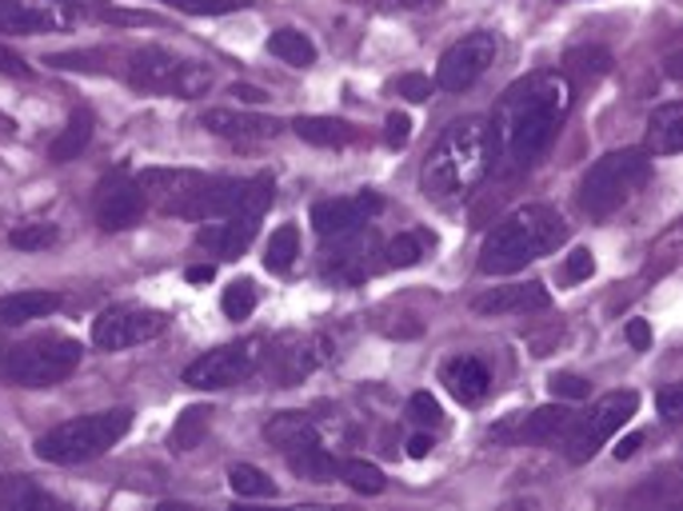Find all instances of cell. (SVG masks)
<instances>
[{
    "label": "cell",
    "instance_id": "44",
    "mask_svg": "<svg viewBox=\"0 0 683 511\" xmlns=\"http://www.w3.org/2000/svg\"><path fill=\"white\" fill-rule=\"evenodd\" d=\"M376 12H420V9H436L439 0H360Z\"/></svg>",
    "mask_w": 683,
    "mask_h": 511
},
{
    "label": "cell",
    "instance_id": "52",
    "mask_svg": "<svg viewBox=\"0 0 683 511\" xmlns=\"http://www.w3.org/2000/svg\"><path fill=\"white\" fill-rule=\"evenodd\" d=\"M0 360H4V348H0Z\"/></svg>",
    "mask_w": 683,
    "mask_h": 511
},
{
    "label": "cell",
    "instance_id": "10",
    "mask_svg": "<svg viewBox=\"0 0 683 511\" xmlns=\"http://www.w3.org/2000/svg\"><path fill=\"white\" fill-rule=\"evenodd\" d=\"M273 197H276L273 177H253V192H248V200H245L240 212L225 217V224H220V228H200V232H196L200 248H212V252L228 255V260L245 255L248 244L256 240V232H260V217L273 208Z\"/></svg>",
    "mask_w": 683,
    "mask_h": 511
},
{
    "label": "cell",
    "instance_id": "3",
    "mask_svg": "<svg viewBox=\"0 0 683 511\" xmlns=\"http://www.w3.org/2000/svg\"><path fill=\"white\" fill-rule=\"evenodd\" d=\"M567 240V224L556 208L524 204L499 220L479 248V272L512 275L519 268L536 264L540 255H552Z\"/></svg>",
    "mask_w": 683,
    "mask_h": 511
},
{
    "label": "cell",
    "instance_id": "28",
    "mask_svg": "<svg viewBox=\"0 0 683 511\" xmlns=\"http://www.w3.org/2000/svg\"><path fill=\"white\" fill-rule=\"evenodd\" d=\"M92 128H97V117H92V109H77L69 117V124H65V132H60L57 140H52L49 157L52 164H69V160H77L80 152L88 148V140H92Z\"/></svg>",
    "mask_w": 683,
    "mask_h": 511
},
{
    "label": "cell",
    "instance_id": "21",
    "mask_svg": "<svg viewBox=\"0 0 683 511\" xmlns=\"http://www.w3.org/2000/svg\"><path fill=\"white\" fill-rule=\"evenodd\" d=\"M552 304V295L540 280H527V284H508V288H492V292L476 295L472 308L479 315H527V312H544Z\"/></svg>",
    "mask_w": 683,
    "mask_h": 511
},
{
    "label": "cell",
    "instance_id": "1",
    "mask_svg": "<svg viewBox=\"0 0 683 511\" xmlns=\"http://www.w3.org/2000/svg\"><path fill=\"white\" fill-rule=\"evenodd\" d=\"M567 112H572V80L564 72H532L516 80L492 117L504 160L512 168H527L544 157Z\"/></svg>",
    "mask_w": 683,
    "mask_h": 511
},
{
    "label": "cell",
    "instance_id": "34",
    "mask_svg": "<svg viewBox=\"0 0 683 511\" xmlns=\"http://www.w3.org/2000/svg\"><path fill=\"white\" fill-rule=\"evenodd\" d=\"M228 488L245 500H264V495H276V483L268 480V472H260L256 463H232L228 468Z\"/></svg>",
    "mask_w": 683,
    "mask_h": 511
},
{
    "label": "cell",
    "instance_id": "46",
    "mask_svg": "<svg viewBox=\"0 0 683 511\" xmlns=\"http://www.w3.org/2000/svg\"><path fill=\"white\" fill-rule=\"evenodd\" d=\"M624 335L635 352H647V348H652V324H647V320H627Z\"/></svg>",
    "mask_w": 683,
    "mask_h": 511
},
{
    "label": "cell",
    "instance_id": "2",
    "mask_svg": "<svg viewBox=\"0 0 683 511\" xmlns=\"http://www.w3.org/2000/svg\"><path fill=\"white\" fill-rule=\"evenodd\" d=\"M499 160V140L488 117H464L444 128L424 160L420 188L432 200H459L484 184Z\"/></svg>",
    "mask_w": 683,
    "mask_h": 511
},
{
    "label": "cell",
    "instance_id": "30",
    "mask_svg": "<svg viewBox=\"0 0 683 511\" xmlns=\"http://www.w3.org/2000/svg\"><path fill=\"white\" fill-rule=\"evenodd\" d=\"M268 52H273L276 60H284V64H296V69H308L316 60V44L296 29H276L273 37H268Z\"/></svg>",
    "mask_w": 683,
    "mask_h": 511
},
{
    "label": "cell",
    "instance_id": "39",
    "mask_svg": "<svg viewBox=\"0 0 683 511\" xmlns=\"http://www.w3.org/2000/svg\"><path fill=\"white\" fill-rule=\"evenodd\" d=\"M408 420L420 423V428H439V423H444V412H439L436 395H428V392L412 395V400H408Z\"/></svg>",
    "mask_w": 683,
    "mask_h": 511
},
{
    "label": "cell",
    "instance_id": "50",
    "mask_svg": "<svg viewBox=\"0 0 683 511\" xmlns=\"http://www.w3.org/2000/svg\"><path fill=\"white\" fill-rule=\"evenodd\" d=\"M640 443H644V432H632L627 440H620V448H615V460H632Z\"/></svg>",
    "mask_w": 683,
    "mask_h": 511
},
{
    "label": "cell",
    "instance_id": "47",
    "mask_svg": "<svg viewBox=\"0 0 683 511\" xmlns=\"http://www.w3.org/2000/svg\"><path fill=\"white\" fill-rule=\"evenodd\" d=\"M0 77H32V69L17 57V52L0 44Z\"/></svg>",
    "mask_w": 683,
    "mask_h": 511
},
{
    "label": "cell",
    "instance_id": "6",
    "mask_svg": "<svg viewBox=\"0 0 683 511\" xmlns=\"http://www.w3.org/2000/svg\"><path fill=\"white\" fill-rule=\"evenodd\" d=\"M128 84L137 92L176 100H200L212 92L216 72L200 60L172 57L168 49H140L128 57Z\"/></svg>",
    "mask_w": 683,
    "mask_h": 511
},
{
    "label": "cell",
    "instance_id": "49",
    "mask_svg": "<svg viewBox=\"0 0 683 511\" xmlns=\"http://www.w3.org/2000/svg\"><path fill=\"white\" fill-rule=\"evenodd\" d=\"M188 284H208V280H216V264H192L185 272Z\"/></svg>",
    "mask_w": 683,
    "mask_h": 511
},
{
    "label": "cell",
    "instance_id": "16",
    "mask_svg": "<svg viewBox=\"0 0 683 511\" xmlns=\"http://www.w3.org/2000/svg\"><path fill=\"white\" fill-rule=\"evenodd\" d=\"M80 12L69 0H0V32L37 37V32H65L77 24Z\"/></svg>",
    "mask_w": 683,
    "mask_h": 511
},
{
    "label": "cell",
    "instance_id": "17",
    "mask_svg": "<svg viewBox=\"0 0 683 511\" xmlns=\"http://www.w3.org/2000/svg\"><path fill=\"white\" fill-rule=\"evenodd\" d=\"M384 208V200L376 192H356V197H336V200H320L313 204V228L324 240L344 237V232H356V228L368 224L376 212Z\"/></svg>",
    "mask_w": 683,
    "mask_h": 511
},
{
    "label": "cell",
    "instance_id": "24",
    "mask_svg": "<svg viewBox=\"0 0 683 511\" xmlns=\"http://www.w3.org/2000/svg\"><path fill=\"white\" fill-rule=\"evenodd\" d=\"M293 132L304 144H316V148H352L364 140L360 128L348 124V120H340V117H296Z\"/></svg>",
    "mask_w": 683,
    "mask_h": 511
},
{
    "label": "cell",
    "instance_id": "29",
    "mask_svg": "<svg viewBox=\"0 0 683 511\" xmlns=\"http://www.w3.org/2000/svg\"><path fill=\"white\" fill-rule=\"evenodd\" d=\"M208 423H212V408H208V403H192V408H185L180 420L172 423V435H168L172 452H192L196 443L205 440Z\"/></svg>",
    "mask_w": 683,
    "mask_h": 511
},
{
    "label": "cell",
    "instance_id": "51",
    "mask_svg": "<svg viewBox=\"0 0 683 511\" xmlns=\"http://www.w3.org/2000/svg\"><path fill=\"white\" fill-rule=\"evenodd\" d=\"M232 97L248 100V104H264V100H268V92L253 89V84H236V89H232Z\"/></svg>",
    "mask_w": 683,
    "mask_h": 511
},
{
    "label": "cell",
    "instance_id": "8",
    "mask_svg": "<svg viewBox=\"0 0 683 511\" xmlns=\"http://www.w3.org/2000/svg\"><path fill=\"white\" fill-rule=\"evenodd\" d=\"M640 412V395L635 392H607L600 395L587 412L572 415L564 432V448H567V460L572 463H587L592 455L612 440L620 428H624L632 415Z\"/></svg>",
    "mask_w": 683,
    "mask_h": 511
},
{
    "label": "cell",
    "instance_id": "4",
    "mask_svg": "<svg viewBox=\"0 0 683 511\" xmlns=\"http://www.w3.org/2000/svg\"><path fill=\"white\" fill-rule=\"evenodd\" d=\"M132 432V412L128 408H108V412H88L77 420L57 423L52 432L37 440V460L57 463V468H72V463H88L105 455L108 448H117L125 435Z\"/></svg>",
    "mask_w": 683,
    "mask_h": 511
},
{
    "label": "cell",
    "instance_id": "11",
    "mask_svg": "<svg viewBox=\"0 0 683 511\" xmlns=\"http://www.w3.org/2000/svg\"><path fill=\"white\" fill-rule=\"evenodd\" d=\"M168 315L160 308H145V304H112L92 320V344L100 352H125V348L148 344L165 335Z\"/></svg>",
    "mask_w": 683,
    "mask_h": 511
},
{
    "label": "cell",
    "instance_id": "19",
    "mask_svg": "<svg viewBox=\"0 0 683 511\" xmlns=\"http://www.w3.org/2000/svg\"><path fill=\"white\" fill-rule=\"evenodd\" d=\"M567 408L560 403H547V408H536L532 415H516V420H504L492 428V440H519V443H547L556 440V435L567 432V423H572Z\"/></svg>",
    "mask_w": 683,
    "mask_h": 511
},
{
    "label": "cell",
    "instance_id": "18",
    "mask_svg": "<svg viewBox=\"0 0 683 511\" xmlns=\"http://www.w3.org/2000/svg\"><path fill=\"white\" fill-rule=\"evenodd\" d=\"M200 124L212 132V137L228 140V144H260V140H273L280 132V120L276 117H256V112H236V109H208L200 117Z\"/></svg>",
    "mask_w": 683,
    "mask_h": 511
},
{
    "label": "cell",
    "instance_id": "36",
    "mask_svg": "<svg viewBox=\"0 0 683 511\" xmlns=\"http://www.w3.org/2000/svg\"><path fill=\"white\" fill-rule=\"evenodd\" d=\"M256 300H260V295H256L253 280H236V284L220 295V308H225L228 320H248V315L256 312Z\"/></svg>",
    "mask_w": 683,
    "mask_h": 511
},
{
    "label": "cell",
    "instance_id": "37",
    "mask_svg": "<svg viewBox=\"0 0 683 511\" xmlns=\"http://www.w3.org/2000/svg\"><path fill=\"white\" fill-rule=\"evenodd\" d=\"M60 240L57 224H20L9 232V244L20 252H40V248H52Z\"/></svg>",
    "mask_w": 683,
    "mask_h": 511
},
{
    "label": "cell",
    "instance_id": "23",
    "mask_svg": "<svg viewBox=\"0 0 683 511\" xmlns=\"http://www.w3.org/2000/svg\"><path fill=\"white\" fill-rule=\"evenodd\" d=\"M60 292H40V288H24V292L0 295V324L20 328L29 320H44V315L60 312Z\"/></svg>",
    "mask_w": 683,
    "mask_h": 511
},
{
    "label": "cell",
    "instance_id": "7",
    "mask_svg": "<svg viewBox=\"0 0 683 511\" xmlns=\"http://www.w3.org/2000/svg\"><path fill=\"white\" fill-rule=\"evenodd\" d=\"M80 355H85V348L69 335H37V340H24L12 352H4L0 372L17 388H52L77 372Z\"/></svg>",
    "mask_w": 683,
    "mask_h": 511
},
{
    "label": "cell",
    "instance_id": "41",
    "mask_svg": "<svg viewBox=\"0 0 683 511\" xmlns=\"http://www.w3.org/2000/svg\"><path fill=\"white\" fill-rule=\"evenodd\" d=\"M396 92H400L404 100H412V104H424V100L436 92V84H432L428 77H420V72H408V77L396 80Z\"/></svg>",
    "mask_w": 683,
    "mask_h": 511
},
{
    "label": "cell",
    "instance_id": "25",
    "mask_svg": "<svg viewBox=\"0 0 683 511\" xmlns=\"http://www.w3.org/2000/svg\"><path fill=\"white\" fill-rule=\"evenodd\" d=\"M264 440L273 443L276 452H293V448H300V443L320 440V432H316L313 415H304V412H276L273 420L264 423Z\"/></svg>",
    "mask_w": 683,
    "mask_h": 511
},
{
    "label": "cell",
    "instance_id": "15",
    "mask_svg": "<svg viewBox=\"0 0 683 511\" xmlns=\"http://www.w3.org/2000/svg\"><path fill=\"white\" fill-rule=\"evenodd\" d=\"M205 172H192V168H145L137 177L145 200L165 212V217H185L192 212L200 188H205Z\"/></svg>",
    "mask_w": 683,
    "mask_h": 511
},
{
    "label": "cell",
    "instance_id": "13",
    "mask_svg": "<svg viewBox=\"0 0 683 511\" xmlns=\"http://www.w3.org/2000/svg\"><path fill=\"white\" fill-rule=\"evenodd\" d=\"M324 360H328V340L324 335H280L276 344H264L260 368L280 388H293L304 375H313Z\"/></svg>",
    "mask_w": 683,
    "mask_h": 511
},
{
    "label": "cell",
    "instance_id": "9",
    "mask_svg": "<svg viewBox=\"0 0 683 511\" xmlns=\"http://www.w3.org/2000/svg\"><path fill=\"white\" fill-rule=\"evenodd\" d=\"M260 360H264V340L260 335H245L236 344H220L200 355V360H192L185 368V383L196 388V392H220V388L245 383L248 375L260 372Z\"/></svg>",
    "mask_w": 683,
    "mask_h": 511
},
{
    "label": "cell",
    "instance_id": "35",
    "mask_svg": "<svg viewBox=\"0 0 683 511\" xmlns=\"http://www.w3.org/2000/svg\"><path fill=\"white\" fill-rule=\"evenodd\" d=\"M340 480L348 483L352 492H360V495H380L384 492V472L376 468V463H368V460H348V463H340Z\"/></svg>",
    "mask_w": 683,
    "mask_h": 511
},
{
    "label": "cell",
    "instance_id": "32",
    "mask_svg": "<svg viewBox=\"0 0 683 511\" xmlns=\"http://www.w3.org/2000/svg\"><path fill=\"white\" fill-rule=\"evenodd\" d=\"M432 248V237L428 232H400V237H392L384 244V264L388 268H416L428 255Z\"/></svg>",
    "mask_w": 683,
    "mask_h": 511
},
{
    "label": "cell",
    "instance_id": "42",
    "mask_svg": "<svg viewBox=\"0 0 683 511\" xmlns=\"http://www.w3.org/2000/svg\"><path fill=\"white\" fill-rule=\"evenodd\" d=\"M564 275L567 280H592V275H596V255H592V248H576V252L567 255Z\"/></svg>",
    "mask_w": 683,
    "mask_h": 511
},
{
    "label": "cell",
    "instance_id": "20",
    "mask_svg": "<svg viewBox=\"0 0 683 511\" xmlns=\"http://www.w3.org/2000/svg\"><path fill=\"white\" fill-rule=\"evenodd\" d=\"M368 255H372V237H364V228L333 237V248L324 252V275L328 280H344V284H356V280H364L372 272Z\"/></svg>",
    "mask_w": 683,
    "mask_h": 511
},
{
    "label": "cell",
    "instance_id": "26",
    "mask_svg": "<svg viewBox=\"0 0 683 511\" xmlns=\"http://www.w3.org/2000/svg\"><path fill=\"white\" fill-rule=\"evenodd\" d=\"M647 148L655 157H675L683 148V104L672 100V104H660L647 120Z\"/></svg>",
    "mask_w": 683,
    "mask_h": 511
},
{
    "label": "cell",
    "instance_id": "33",
    "mask_svg": "<svg viewBox=\"0 0 683 511\" xmlns=\"http://www.w3.org/2000/svg\"><path fill=\"white\" fill-rule=\"evenodd\" d=\"M612 69V52L587 44V49H567L564 57V77L572 80H600L604 72Z\"/></svg>",
    "mask_w": 683,
    "mask_h": 511
},
{
    "label": "cell",
    "instance_id": "14",
    "mask_svg": "<svg viewBox=\"0 0 683 511\" xmlns=\"http://www.w3.org/2000/svg\"><path fill=\"white\" fill-rule=\"evenodd\" d=\"M92 208H97V224L105 228V232H128V228L140 224L148 200H145V192H140L137 177H128L125 168H112V172L97 184Z\"/></svg>",
    "mask_w": 683,
    "mask_h": 511
},
{
    "label": "cell",
    "instance_id": "27",
    "mask_svg": "<svg viewBox=\"0 0 683 511\" xmlns=\"http://www.w3.org/2000/svg\"><path fill=\"white\" fill-rule=\"evenodd\" d=\"M284 460H288V468H293L296 475H304V480L328 483L333 475H340V460H336L320 440L300 443V448H293V452H284Z\"/></svg>",
    "mask_w": 683,
    "mask_h": 511
},
{
    "label": "cell",
    "instance_id": "43",
    "mask_svg": "<svg viewBox=\"0 0 683 511\" xmlns=\"http://www.w3.org/2000/svg\"><path fill=\"white\" fill-rule=\"evenodd\" d=\"M384 140H388L392 148H404L412 140V117L408 112H392L388 120H384Z\"/></svg>",
    "mask_w": 683,
    "mask_h": 511
},
{
    "label": "cell",
    "instance_id": "45",
    "mask_svg": "<svg viewBox=\"0 0 683 511\" xmlns=\"http://www.w3.org/2000/svg\"><path fill=\"white\" fill-rule=\"evenodd\" d=\"M660 415H664V423H680V415H683V388H664V392H660Z\"/></svg>",
    "mask_w": 683,
    "mask_h": 511
},
{
    "label": "cell",
    "instance_id": "12",
    "mask_svg": "<svg viewBox=\"0 0 683 511\" xmlns=\"http://www.w3.org/2000/svg\"><path fill=\"white\" fill-rule=\"evenodd\" d=\"M496 52H499V44H496V37L492 32H468L464 40H456L444 57H439V64H436V89H444V92H464V89H472L484 72L496 64Z\"/></svg>",
    "mask_w": 683,
    "mask_h": 511
},
{
    "label": "cell",
    "instance_id": "38",
    "mask_svg": "<svg viewBox=\"0 0 683 511\" xmlns=\"http://www.w3.org/2000/svg\"><path fill=\"white\" fill-rule=\"evenodd\" d=\"M168 9L188 12V17H225V12H240L248 9L253 0H160Z\"/></svg>",
    "mask_w": 683,
    "mask_h": 511
},
{
    "label": "cell",
    "instance_id": "22",
    "mask_svg": "<svg viewBox=\"0 0 683 511\" xmlns=\"http://www.w3.org/2000/svg\"><path fill=\"white\" fill-rule=\"evenodd\" d=\"M439 380H444V388H448L459 403H479L492 392V372L484 360H476V355H452L448 364L439 368Z\"/></svg>",
    "mask_w": 683,
    "mask_h": 511
},
{
    "label": "cell",
    "instance_id": "5",
    "mask_svg": "<svg viewBox=\"0 0 683 511\" xmlns=\"http://www.w3.org/2000/svg\"><path fill=\"white\" fill-rule=\"evenodd\" d=\"M647 180H652V157L647 152H640V148L607 152L580 180V208L587 217H612L615 208H624Z\"/></svg>",
    "mask_w": 683,
    "mask_h": 511
},
{
    "label": "cell",
    "instance_id": "48",
    "mask_svg": "<svg viewBox=\"0 0 683 511\" xmlns=\"http://www.w3.org/2000/svg\"><path fill=\"white\" fill-rule=\"evenodd\" d=\"M432 448H436V443H432V435H412V440H408V455H412V460H428Z\"/></svg>",
    "mask_w": 683,
    "mask_h": 511
},
{
    "label": "cell",
    "instance_id": "40",
    "mask_svg": "<svg viewBox=\"0 0 683 511\" xmlns=\"http://www.w3.org/2000/svg\"><path fill=\"white\" fill-rule=\"evenodd\" d=\"M547 388H552V395H560V400H584L587 395V380L576 372H556L547 380Z\"/></svg>",
    "mask_w": 683,
    "mask_h": 511
},
{
    "label": "cell",
    "instance_id": "31",
    "mask_svg": "<svg viewBox=\"0 0 683 511\" xmlns=\"http://www.w3.org/2000/svg\"><path fill=\"white\" fill-rule=\"evenodd\" d=\"M296 255H300V228L280 224L268 237V248H264V268L268 272H288L296 264Z\"/></svg>",
    "mask_w": 683,
    "mask_h": 511
}]
</instances>
